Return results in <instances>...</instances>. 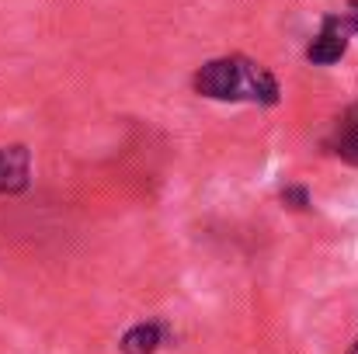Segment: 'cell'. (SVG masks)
Returning <instances> with one entry per match:
<instances>
[{
	"instance_id": "cell-1",
	"label": "cell",
	"mask_w": 358,
	"mask_h": 354,
	"mask_svg": "<svg viewBox=\"0 0 358 354\" xmlns=\"http://www.w3.org/2000/svg\"><path fill=\"white\" fill-rule=\"evenodd\" d=\"M192 87L209 101H247V105H278V80L247 56H220L195 70Z\"/></svg>"
},
{
	"instance_id": "cell-3",
	"label": "cell",
	"mask_w": 358,
	"mask_h": 354,
	"mask_svg": "<svg viewBox=\"0 0 358 354\" xmlns=\"http://www.w3.org/2000/svg\"><path fill=\"white\" fill-rule=\"evenodd\" d=\"M31 181V153L21 142L0 146V195H21Z\"/></svg>"
},
{
	"instance_id": "cell-4",
	"label": "cell",
	"mask_w": 358,
	"mask_h": 354,
	"mask_svg": "<svg viewBox=\"0 0 358 354\" xmlns=\"http://www.w3.org/2000/svg\"><path fill=\"white\" fill-rule=\"evenodd\" d=\"M324 146H327L338 160H345V163L358 167V101L355 105H348V108L338 115L334 128H331V135L324 139Z\"/></svg>"
},
{
	"instance_id": "cell-6",
	"label": "cell",
	"mask_w": 358,
	"mask_h": 354,
	"mask_svg": "<svg viewBox=\"0 0 358 354\" xmlns=\"http://www.w3.org/2000/svg\"><path fill=\"white\" fill-rule=\"evenodd\" d=\"M348 354H358V341H355V344H352V351H348Z\"/></svg>"
},
{
	"instance_id": "cell-2",
	"label": "cell",
	"mask_w": 358,
	"mask_h": 354,
	"mask_svg": "<svg viewBox=\"0 0 358 354\" xmlns=\"http://www.w3.org/2000/svg\"><path fill=\"white\" fill-rule=\"evenodd\" d=\"M352 35H358V0L348 3V10H338V14H327L317 38L306 45V59L313 66H331L338 63L345 52H348V42Z\"/></svg>"
},
{
	"instance_id": "cell-5",
	"label": "cell",
	"mask_w": 358,
	"mask_h": 354,
	"mask_svg": "<svg viewBox=\"0 0 358 354\" xmlns=\"http://www.w3.org/2000/svg\"><path fill=\"white\" fill-rule=\"evenodd\" d=\"M160 344H164V327L153 323V320H143V323H136V327H129L122 334L119 351L122 354H157Z\"/></svg>"
}]
</instances>
